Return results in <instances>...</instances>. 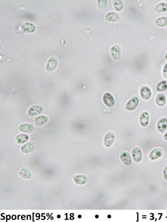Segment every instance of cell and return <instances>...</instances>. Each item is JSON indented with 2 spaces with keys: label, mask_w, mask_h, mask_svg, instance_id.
<instances>
[{
  "label": "cell",
  "mask_w": 167,
  "mask_h": 222,
  "mask_svg": "<svg viewBox=\"0 0 167 222\" xmlns=\"http://www.w3.org/2000/svg\"><path fill=\"white\" fill-rule=\"evenodd\" d=\"M163 74L164 77L167 79V63L165 64L164 67Z\"/></svg>",
  "instance_id": "cell-27"
},
{
  "label": "cell",
  "mask_w": 167,
  "mask_h": 222,
  "mask_svg": "<svg viewBox=\"0 0 167 222\" xmlns=\"http://www.w3.org/2000/svg\"><path fill=\"white\" fill-rule=\"evenodd\" d=\"M99 215H97L95 216V218H96V219L98 218H99Z\"/></svg>",
  "instance_id": "cell-32"
},
{
  "label": "cell",
  "mask_w": 167,
  "mask_h": 222,
  "mask_svg": "<svg viewBox=\"0 0 167 222\" xmlns=\"http://www.w3.org/2000/svg\"><path fill=\"white\" fill-rule=\"evenodd\" d=\"M49 118L45 115H41L36 118L34 120L35 125L38 126L43 125L48 121Z\"/></svg>",
  "instance_id": "cell-13"
},
{
  "label": "cell",
  "mask_w": 167,
  "mask_h": 222,
  "mask_svg": "<svg viewBox=\"0 0 167 222\" xmlns=\"http://www.w3.org/2000/svg\"><path fill=\"white\" fill-rule=\"evenodd\" d=\"M139 98L134 97L131 98L127 103L125 108L128 111H132L135 110L139 106Z\"/></svg>",
  "instance_id": "cell-1"
},
{
  "label": "cell",
  "mask_w": 167,
  "mask_h": 222,
  "mask_svg": "<svg viewBox=\"0 0 167 222\" xmlns=\"http://www.w3.org/2000/svg\"><path fill=\"white\" fill-rule=\"evenodd\" d=\"M19 129L21 132L27 133H31L33 131L34 127L31 124H24L19 126Z\"/></svg>",
  "instance_id": "cell-15"
},
{
  "label": "cell",
  "mask_w": 167,
  "mask_h": 222,
  "mask_svg": "<svg viewBox=\"0 0 167 222\" xmlns=\"http://www.w3.org/2000/svg\"><path fill=\"white\" fill-rule=\"evenodd\" d=\"M165 58L166 60H167V52L165 56Z\"/></svg>",
  "instance_id": "cell-35"
},
{
  "label": "cell",
  "mask_w": 167,
  "mask_h": 222,
  "mask_svg": "<svg viewBox=\"0 0 167 222\" xmlns=\"http://www.w3.org/2000/svg\"><path fill=\"white\" fill-rule=\"evenodd\" d=\"M155 11L157 13H162L167 10V4L161 3L156 6L155 9Z\"/></svg>",
  "instance_id": "cell-21"
},
{
  "label": "cell",
  "mask_w": 167,
  "mask_h": 222,
  "mask_svg": "<svg viewBox=\"0 0 167 222\" xmlns=\"http://www.w3.org/2000/svg\"><path fill=\"white\" fill-rule=\"evenodd\" d=\"M78 217L79 218V219L81 218V217H82V216H81V215H79L78 216Z\"/></svg>",
  "instance_id": "cell-34"
},
{
  "label": "cell",
  "mask_w": 167,
  "mask_h": 222,
  "mask_svg": "<svg viewBox=\"0 0 167 222\" xmlns=\"http://www.w3.org/2000/svg\"><path fill=\"white\" fill-rule=\"evenodd\" d=\"M121 51L119 47L117 45L113 46L111 50V55L113 59L118 61L121 57Z\"/></svg>",
  "instance_id": "cell-9"
},
{
  "label": "cell",
  "mask_w": 167,
  "mask_h": 222,
  "mask_svg": "<svg viewBox=\"0 0 167 222\" xmlns=\"http://www.w3.org/2000/svg\"><path fill=\"white\" fill-rule=\"evenodd\" d=\"M156 90L159 92L165 91L167 89V81L163 80L161 81L156 86Z\"/></svg>",
  "instance_id": "cell-23"
},
{
  "label": "cell",
  "mask_w": 167,
  "mask_h": 222,
  "mask_svg": "<svg viewBox=\"0 0 167 222\" xmlns=\"http://www.w3.org/2000/svg\"><path fill=\"white\" fill-rule=\"evenodd\" d=\"M113 3L116 10L120 11L122 10L123 7V3L122 1H114Z\"/></svg>",
  "instance_id": "cell-25"
},
{
  "label": "cell",
  "mask_w": 167,
  "mask_h": 222,
  "mask_svg": "<svg viewBox=\"0 0 167 222\" xmlns=\"http://www.w3.org/2000/svg\"><path fill=\"white\" fill-rule=\"evenodd\" d=\"M115 136L114 133L109 131L106 133L104 138V144L105 147H109L114 143Z\"/></svg>",
  "instance_id": "cell-2"
},
{
  "label": "cell",
  "mask_w": 167,
  "mask_h": 222,
  "mask_svg": "<svg viewBox=\"0 0 167 222\" xmlns=\"http://www.w3.org/2000/svg\"><path fill=\"white\" fill-rule=\"evenodd\" d=\"M164 139L167 141V132L166 133L164 136Z\"/></svg>",
  "instance_id": "cell-29"
},
{
  "label": "cell",
  "mask_w": 167,
  "mask_h": 222,
  "mask_svg": "<svg viewBox=\"0 0 167 222\" xmlns=\"http://www.w3.org/2000/svg\"><path fill=\"white\" fill-rule=\"evenodd\" d=\"M163 175L165 179L167 181V166H165L164 169Z\"/></svg>",
  "instance_id": "cell-28"
},
{
  "label": "cell",
  "mask_w": 167,
  "mask_h": 222,
  "mask_svg": "<svg viewBox=\"0 0 167 222\" xmlns=\"http://www.w3.org/2000/svg\"><path fill=\"white\" fill-rule=\"evenodd\" d=\"M48 214V215L47 214V216H49V214Z\"/></svg>",
  "instance_id": "cell-36"
},
{
  "label": "cell",
  "mask_w": 167,
  "mask_h": 222,
  "mask_svg": "<svg viewBox=\"0 0 167 222\" xmlns=\"http://www.w3.org/2000/svg\"><path fill=\"white\" fill-rule=\"evenodd\" d=\"M106 19L109 21L117 22L120 20V17L118 14L114 12H110L105 16Z\"/></svg>",
  "instance_id": "cell-20"
},
{
  "label": "cell",
  "mask_w": 167,
  "mask_h": 222,
  "mask_svg": "<svg viewBox=\"0 0 167 222\" xmlns=\"http://www.w3.org/2000/svg\"><path fill=\"white\" fill-rule=\"evenodd\" d=\"M120 159L124 164L127 166L132 164V160L130 154L126 152L123 151L120 155Z\"/></svg>",
  "instance_id": "cell-8"
},
{
  "label": "cell",
  "mask_w": 167,
  "mask_h": 222,
  "mask_svg": "<svg viewBox=\"0 0 167 222\" xmlns=\"http://www.w3.org/2000/svg\"><path fill=\"white\" fill-rule=\"evenodd\" d=\"M75 183L80 185H84L88 182V178L85 175H76L74 178Z\"/></svg>",
  "instance_id": "cell-16"
},
{
  "label": "cell",
  "mask_w": 167,
  "mask_h": 222,
  "mask_svg": "<svg viewBox=\"0 0 167 222\" xmlns=\"http://www.w3.org/2000/svg\"><path fill=\"white\" fill-rule=\"evenodd\" d=\"M23 30L24 31L28 33L34 32L35 30V26L29 23H26L24 24L22 27Z\"/></svg>",
  "instance_id": "cell-19"
},
{
  "label": "cell",
  "mask_w": 167,
  "mask_h": 222,
  "mask_svg": "<svg viewBox=\"0 0 167 222\" xmlns=\"http://www.w3.org/2000/svg\"><path fill=\"white\" fill-rule=\"evenodd\" d=\"M57 65L58 61L57 58L54 57H52L47 64L46 66L47 71L48 72H52L54 71Z\"/></svg>",
  "instance_id": "cell-7"
},
{
  "label": "cell",
  "mask_w": 167,
  "mask_h": 222,
  "mask_svg": "<svg viewBox=\"0 0 167 222\" xmlns=\"http://www.w3.org/2000/svg\"><path fill=\"white\" fill-rule=\"evenodd\" d=\"M29 139V136L27 134H21L17 135L15 138L16 142L19 144H22L26 142Z\"/></svg>",
  "instance_id": "cell-18"
},
{
  "label": "cell",
  "mask_w": 167,
  "mask_h": 222,
  "mask_svg": "<svg viewBox=\"0 0 167 222\" xmlns=\"http://www.w3.org/2000/svg\"><path fill=\"white\" fill-rule=\"evenodd\" d=\"M61 217V216L60 215H58L57 216V218L58 219L60 218Z\"/></svg>",
  "instance_id": "cell-31"
},
{
  "label": "cell",
  "mask_w": 167,
  "mask_h": 222,
  "mask_svg": "<svg viewBox=\"0 0 167 222\" xmlns=\"http://www.w3.org/2000/svg\"><path fill=\"white\" fill-rule=\"evenodd\" d=\"M132 154L135 162H139L141 161L142 158V152L139 148L137 147H134L132 151Z\"/></svg>",
  "instance_id": "cell-5"
},
{
  "label": "cell",
  "mask_w": 167,
  "mask_h": 222,
  "mask_svg": "<svg viewBox=\"0 0 167 222\" xmlns=\"http://www.w3.org/2000/svg\"><path fill=\"white\" fill-rule=\"evenodd\" d=\"M12 219L13 220H15L16 219V216H15V215H14L12 216Z\"/></svg>",
  "instance_id": "cell-30"
},
{
  "label": "cell",
  "mask_w": 167,
  "mask_h": 222,
  "mask_svg": "<svg viewBox=\"0 0 167 222\" xmlns=\"http://www.w3.org/2000/svg\"><path fill=\"white\" fill-rule=\"evenodd\" d=\"M140 93L142 98L145 101H147L150 99L152 95L151 90L147 87L142 88L141 90Z\"/></svg>",
  "instance_id": "cell-12"
},
{
  "label": "cell",
  "mask_w": 167,
  "mask_h": 222,
  "mask_svg": "<svg viewBox=\"0 0 167 222\" xmlns=\"http://www.w3.org/2000/svg\"><path fill=\"white\" fill-rule=\"evenodd\" d=\"M150 120V115L149 113L146 112H143L140 115L139 122L140 125L143 127H147L148 124Z\"/></svg>",
  "instance_id": "cell-10"
},
{
  "label": "cell",
  "mask_w": 167,
  "mask_h": 222,
  "mask_svg": "<svg viewBox=\"0 0 167 222\" xmlns=\"http://www.w3.org/2000/svg\"><path fill=\"white\" fill-rule=\"evenodd\" d=\"M157 128L161 133L165 132L167 129V119L163 118L159 120L157 124Z\"/></svg>",
  "instance_id": "cell-14"
},
{
  "label": "cell",
  "mask_w": 167,
  "mask_h": 222,
  "mask_svg": "<svg viewBox=\"0 0 167 222\" xmlns=\"http://www.w3.org/2000/svg\"><path fill=\"white\" fill-rule=\"evenodd\" d=\"M107 217L108 218L110 219L111 217V216L110 215H109L108 216H107Z\"/></svg>",
  "instance_id": "cell-33"
},
{
  "label": "cell",
  "mask_w": 167,
  "mask_h": 222,
  "mask_svg": "<svg viewBox=\"0 0 167 222\" xmlns=\"http://www.w3.org/2000/svg\"><path fill=\"white\" fill-rule=\"evenodd\" d=\"M157 26L160 27H164L167 25V17H161L157 19L156 21Z\"/></svg>",
  "instance_id": "cell-24"
},
{
  "label": "cell",
  "mask_w": 167,
  "mask_h": 222,
  "mask_svg": "<svg viewBox=\"0 0 167 222\" xmlns=\"http://www.w3.org/2000/svg\"><path fill=\"white\" fill-rule=\"evenodd\" d=\"M107 1H98V5L99 8L101 10H104L106 8L107 5Z\"/></svg>",
  "instance_id": "cell-26"
},
{
  "label": "cell",
  "mask_w": 167,
  "mask_h": 222,
  "mask_svg": "<svg viewBox=\"0 0 167 222\" xmlns=\"http://www.w3.org/2000/svg\"><path fill=\"white\" fill-rule=\"evenodd\" d=\"M36 148L35 143L29 142L24 145L21 148V151L23 153L28 154L32 152Z\"/></svg>",
  "instance_id": "cell-6"
},
{
  "label": "cell",
  "mask_w": 167,
  "mask_h": 222,
  "mask_svg": "<svg viewBox=\"0 0 167 222\" xmlns=\"http://www.w3.org/2000/svg\"><path fill=\"white\" fill-rule=\"evenodd\" d=\"M19 173L20 176L24 178L29 179L32 177L31 172L27 168H21L19 169Z\"/></svg>",
  "instance_id": "cell-17"
},
{
  "label": "cell",
  "mask_w": 167,
  "mask_h": 222,
  "mask_svg": "<svg viewBox=\"0 0 167 222\" xmlns=\"http://www.w3.org/2000/svg\"><path fill=\"white\" fill-rule=\"evenodd\" d=\"M156 102L158 106L160 107L164 106L166 103L165 96L162 94L158 95L156 98Z\"/></svg>",
  "instance_id": "cell-22"
},
{
  "label": "cell",
  "mask_w": 167,
  "mask_h": 222,
  "mask_svg": "<svg viewBox=\"0 0 167 222\" xmlns=\"http://www.w3.org/2000/svg\"><path fill=\"white\" fill-rule=\"evenodd\" d=\"M163 154V151L162 149L159 148L155 149L150 154V158L153 160H156L162 157Z\"/></svg>",
  "instance_id": "cell-11"
},
{
  "label": "cell",
  "mask_w": 167,
  "mask_h": 222,
  "mask_svg": "<svg viewBox=\"0 0 167 222\" xmlns=\"http://www.w3.org/2000/svg\"><path fill=\"white\" fill-rule=\"evenodd\" d=\"M103 101L105 104L109 107H114L115 104L114 98L109 92L106 93L104 95Z\"/></svg>",
  "instance_id": "cell-4"
},
{
  "label": "cell",
  "mask_w": 167,
  "mask_h": 222,
  "mask_svg": "<svg viewBox=\"0 0 167 222\" xmlns=\"http://www.w3.org/2000/svg\"><path fill=\"white\" fill-rule=\"evenodd\" d=\"M43 109L39 105H35L30 108L28 111L29 116H34L38 115L43 112Z\"/></svg>",
  "instance_id": "cell-3"
}]
</instances>
